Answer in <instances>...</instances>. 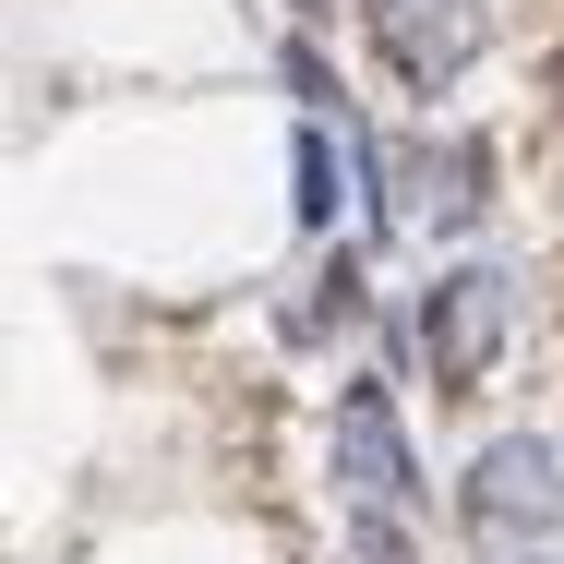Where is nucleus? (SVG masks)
<instances>
[{"label": "nucleus", "instance_id": "nucleus-9", "mask_svg": "<svg viewBox=\"0 0 564 564\" xmlns=\"http://www.w3.org/2000/svg\"><path fill=\"white\" fill-rule=\"evenodd\" d=\"M397 12H421V0H360V24H397Z\"/></svg>", "mask_w": 564, "mask_h": 564}, {"label": "nucleus", "instance_id": "nucleus-2", "mask_svg": "<svg viewBox=\"0 0 564 564\" xmlns=\"http://www.w3.org/2000/svg\"><path fill=\"white\" fill-rule=\"evenodd\" d=\"M505 337H517V264L456 252V264L421 276V301H409V348H421L433 397H480L492 360H505Z\"/></svg>", "mask_w": 564, "mask_h": 564}, {"label": "nucleus", "instance_id": "nucleus-4", "mask_svg": "<svg viewBox=\"0 0 564 564\" xmlns=\"http://www.w3.org/2000/svg\"><path fill=\"white\" fill-rule=\"evenodd\" d=\"M480 0H421V12H397V24H372V48H384V73H397V97H456L468 85V61H480Z\"/></svg>", "mask_w": 564, "mask_h": 564}, {"label": "nucleus", "instance_id": "nucleus-10", "mask_svg": "<svg viewBox=\"0 0 564 564\" xmlns=\"http://www.w3.org/2000/svg\"><path fill=\"white\" fill-rule=\"evenodd\" d=\"M517 564H564V553H517Z\"/></svg>", "mask_w": 564, "mask_h": 564}, {"label": "nucleus", "instance_id": "nucleus-6", "mask_svg": "<svg viewBox=\"0 0 564 564\" xmlns=\"http://www.w3.org/2000/svg\"><path fill=\"white\" fill-rule=\"evenodd\" d=\"M289 325H301V337H360V325H372V240H325V252H313Z\"/></svg>", "mask_w": 564, "mask_h": 564}, {"label": "nucleus", "instance_id": "nucleus-3", "mask_svg": "<svg viewBox=\"0 0 564 564\" xmlns=\"http://www.w3.org/2000/svg\"><path fill=\"white\" fill-rule=\"evenodd\" d=\"M325 468H337V505H384V517H433V468L409 445V409L384 372H348L337 409H325Z\"/></svg>", "mask_w": 564, "mask_h": 564}, {"label": "nucleus", "instance_id": "nucleus-7", "mask_svg": "<svg viewBox=\"0 0 564 564\" xmlns=\"http://www.w3.org/2000/svg\"><path fill=\"white\" fill-rule=\"evenodd\" d=\"M276 85H289V109H301V120L360 109V97H348V73L325 61V36H313V24H289V36H276Z\"/></svg>", "mask_w": 564, "mask_h": 564}, {"label": "nucleus", "instance_id": "nucleus-5", "mask_svg": "<svg viewBox=\"0 0 564 564\" xmlns=\"http://www.w3.org/2000/svg\"><path fill=\"white\" fill-rule=\"evenodd\" d=\"M348 132L337 120H289V217L301 240H337V205H360V169H337Z\"/></svg>", "mask_w": 564, "mask_h": 564}, {"label": "nucleus", "instance_id": "nucleus-1", "mask_svg": "<svg viewBox=\"0 0 564 564\" xmlns=\"http://www.w3.org/2000/svg\"><path fill=\"white\" fill-rule=\"evenodd\" d=\"M456 541L480 564L564 553V445L553 433H492V445L456 468Z\"/></svg>", "mask_w": 564, "mask_h": 564}, {"label": "nucleus", "instance_id": "nucleus-8", "mask_svg": "<svg viewBox=\"0 0 564 564\" xmlns=\"http://www.w3.org/2000/svg\"><path fill=\"white\" fill-rule=\"evenodd\" d=\"M348 564H421V517H384V505H337Z\"/></svg>", "mask_w": 564, "mask_h": 564}]
</instances>
